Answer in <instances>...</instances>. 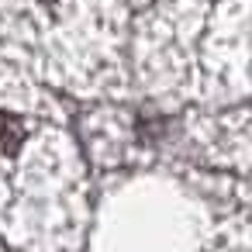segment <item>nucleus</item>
Masks as SVG:
<instances>
[{
    "label": "nucleus",
    "instance_id": "obj_1",
    "mask_svg": "<svg viewBox=\"0 0 252 252\" xmlns=\"http://www.w3.org/2000/svg\"><path fill=\"white\" fill-rule=\"evenodd\" d=\"M25 142V125L14 118V114H4L0 111V145H4V152H18V145Z\"/></svg>",
    "mask_w": 252,
    "mask_h": 252
}]
</instances>
